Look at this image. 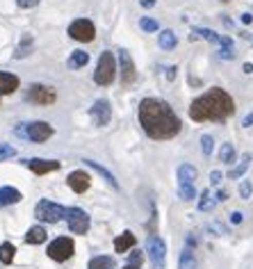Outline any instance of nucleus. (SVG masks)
I'll use <instances>...</instances> for the list:
<instances>
[{
    "mask_svg": "<svg viewBox=\"0 0 253 269\" xmlns=\"http://www.w3.org/2000/svg\"><path fill=\"white\" fill-rule=\"evenodd\" d=\"M137 117H139L141 130L155 141L173 139L183 128L180 119L171 110V105L167 101H160V98H144L139 103Z\"/></svg>",
    "mask_w": 253,
    "mask_h": 269,
    "instance_id": "nucleus-1",
    "label": "nucleus"
},
{
    "mask_svg": "<svg viewBox=\"0 0 253 269\" xmlns=\"http://www.w3.org/2000/svg\"><path fill=\"white\" fill-rule=\"evenodd\" d=\"M235 112V101L226 89L212 87L203 96L194 98L189 105V119L192 121H226Z\"/></svg>",
    "mask_w": 253,
    "mask_h": 269,
    "instance_id": "nucleus-2",
    "label": "nucleus"
},
{
    "mask_svg": "<svg viewBox=\"0 0 253 269\" xmlns=\"http://www.w3.org/2000/svg\"><path fill=\"white\" fill-rule=\"evenodd\" d=\"M117 60L110 50H103L101 57H98V64H96V71H94V82L98 87H110L117 78Z\"/></svg>",
    "mask_w": 253,
    "mask_h": 269,
    "instance_id": "nucleus-3",
    "label": "nucleus"
},
{
    "mask_svg": "<svg viewBox=\"0 0 253 269\" xmlns=\"http://www.w3.org/2000/svg\"><path fill=\"white\" fill-rule=\"evenodd\" d=\"M34 217L41 221V224H57L66 217V208L55 201H48V199H41L34 208Z\"/></svg>",
    "mask_w": 253,
    "mask_h": 269,
    "instance_id": "nucleus-4",
    "label": "nucleus"
},
{
    "mask_svg": "<svg viewBox=\"0 0 253 269\" xmlns=\"http://www.w3.org/2000/svg\"><path fill=\"white\" fill-rule=\"evenodd\" d=\"M25 101L32 103V105H39V107H46V105H52L57 101V92L50 87V84H30V89L25 92Z\"/></svg>",
    "mask_w": 253,
    "mask_h": 269,
    "instance_id": "nucleus-5",
    "label": "nucleus"
},
{
    "mask_svg": "<svg viewBox=\"0 0 253 269\" xmlns=\"http://www.w3.org/2000/svg\"><path fill=\"white\" fill-rule=\"evenodd\" d=\"M73 251H76V244H73L71 237H64V235L55 237V240L48 244V249H46L48 258L55 262H66L68 258L73 256Z\"/></svg>",
    "mask_w": 253,
    "mask_h": 269,
    "instance_id": "nucleus-6",
    "label": "nucleus"
},
{
    "mask_svg": "<svg viewBox=\"0 0 253 269\" xmlns=\"http://www.w3.org/2000/svg\"><path fill=\"white\" fill-rule=\"evenodd\" d=\"M66 226H68V230L71 233H76V235H84V233H89V228H92V219H89V214L84 212L82 208H66Z\"/></svg>",
    "mask_w": 253,
    "mask_h": 269,
    "instance_id": "nucleus-7",
    "label": "nucleus"
},
{
    "mask_svg": "<svg viewBox=\"0 0 253 269\" xmlns=\"http://www.w3.org/2000/svg\"><path fill=\"white\" fill-rule=\"evenodd\" d=\"M146 253H149V260L155 269H165V260H167V244L160 235L151 233L146 240Z\"/></svg>",
    "mask_w": 253,
    "mask_h": 269,
    "instance_id": "nucleus-8",
    "label": "nucleus"
},
{
    "mask_svg": "<svg viewBox=\"0 0 253 269\" xmlns=\"http://www.w3.org/2000/svg\"><path fill=\"white\" fill-rule=\"evenodd\" d=\"M68 37L76 41H82V44H89V41L96 39V25L89 19H76L68 25Z\"/></svg>",
    "mask_w": 253,
    "mask_h": 269,
    "instance_id": "nucleus-9",
    "label": "nucleus"
},
{
    "mask_svg": "<svg viewBox=\"0 0 253 269\" xmlns=\"http://www.w3.org/2000/svg\"><path fill=\"white\" fill-rule=\"evenodd\" d=\"M52 125L48 121H32V123H28V128H25V137H28L30 141H34V144H44L48 137H52Z\"/></svg>",
    "mask_w": 253,
    "mask_h": 269,
    "instance_id": "nucleus-10",
    "label": "nucleus"
},
{
    "mask_svg": "<svg viewBox=\"0 0 253 269\" xmlns=\"http://www.w3.org/2000/svg\"><path fill=\"white\" fill-rule=\"evenodd\" d=\"M119 71H121V84H133L137 80V68L125 48L119 50Z\"/></svg>",
    "mask_w": 253,
    "mask_h": 269,
    "instance_id": "nucleus-11",
    "label": "nucleus"
},
{
    "mask_svg": "<svg viewBox=\"0 0 253 269\" xmlns=\"http://www.w3.org/2000/svg\"><path fill=\"white\" fill-rule=\"evenodd\" d=\"M89 117H92V121L96 125H107L110 119H112V105H110V101L98 98V101L89 107Z\"/></svg>",
    "mask_w": 253,
    "mask_h": 269,
    "instance_id": "nucleus-12",
    "label": "nucleus"
},
{
    "mask_svg": "<svg viewBox=\"0 0 253 269\" xmlns=\"http://www.w3.org/2000/svg\"><path fill=\"white\" fill-rule=\"evenodd\" d=\"M66 185L71 187L76 194H84V192L89 189V185H92V176H89L87 171H80V169H76V171L68 173Z\"/></svg>",
    "mask_w": 253,
    "mask_h": 269,
    "instance_id": "nucleus-13",
    "label": "nucleus"
},
{
    "mask_svg": "<svg viewBox=\"0 0 253 269\" xmlns=\"http://www.w3.org/2000/svg\"><path fill=\"white\" fill-rule=\"evenodd\" d=\"M25 165H28L30 171L37 173V176H44V173L57 171V169H60V162H57V160H44V157H32V160H25Z\"/></svg>",
    "mask_w": 253,
    "mask_h": 269,
    "instance_id": "nucleus-14",
    "label": "nucleus"
},
{
    "mask_svg": "<svg viewBox=\"0 0 253 269\" xmlns=\"http://www.w3.org/2000/svg\"><path fill=\"white\" fill-rule=\"evenodd\" d=\"M19 76H14V73H7V71H0V96H5V94H14L19 89Z\"/></svg>",
    "mask_w": 253,
    "mask_h": 269,
    "instance_id": "nucleus-15",
    "label": "nucleus"
},
{
    "mask_svg": "<svg viewBox=\"0 0 253 269\" xmlns=\"http://www.w3.org/2000/svg\"><path fill=\"white\" fill-rule=\"evenodd\" d=\"M23 199V194L19 192L16 187L12 185H3L0 187V208H7V205H14Z\"/></svg>",
    "mask_w": 253,
    "mask_h": 269,
    "instance_id": "nucleus-16",
    "label": "nucleus"
},
{
    "mask_svg": "<svg viewBox=\"0 0 253 269\" xmlns=\"http://www.w3.org/2000/svg\"><path fill=\"white\" fill-rule=\"evenodd\" d=\"M196 176H198V171L194 165H187L185 162V165L178 167V185H194Z\"/></svg>",
    "mask_w": 253,
    "mask_h": 269,
    "instance_id": "nucleus-17",
    "label": "nucleus"
},
{
    "mask_svg": "<svg viewBox=\"0 0 253 269\" xmlns=\"http://www.w3.org/2000/svg\"><path fill=\"white\" fill-rule=\"evenodd\" d=\"M135 244H137V237L130 233V230H123L117 240H114V251H119V253H128L130 249H135Z\"/></svg>",
    "mask_w": 253,
    "mask_h": 269,
    "instance_id": "nucleus-18",
    "label": "nucleus"
},
{
    "mask_svg": "<svg viewBox=\"0 0 253 269\" xmlns=\"http://www.w3.org/2000/svg\"><path fill=\"white\" fill-rule=\"evenodd\" d=\"M82 162H84V165H87V167H92L94 171H98V173H101V176L105 178V181H107L110 185H112V189H119V181H117V178H114V173L110 171V169H105L103 165H98V162H94V160H82Z\"/></svg>",
    "mask_w": 253,
    "mask_h": 269,
    "instance_id": "nucleus-19",
    "label": "nucleus"
},
{
    "mask_svg": "<svg viewBox=\"0 0 253 269\" xmlns=\"http://www.w3.org/2000/svg\"><path fill=\"white\" fill-rule=\"evenodd\" d=\"M46 237H48V233H46L44 226H30L28 233H25V242L28 244H44Z\"/></svg>",
    "mask_w": 253,
    "mask_h": 269,
    "instance_id": "nucleus-20",
    "label": "nucleus"
},
{
    "mask_svg": "<svg viewBox=\"0 0 253 269\" xmlns=\"http://www.w3.org/2000/svg\"><path fill=\"white\" fill-rule=\"evenodd\" d=\"M178 269H198V262H196V256H194V251L185 246V249L180 251V258H178Z\"/></svg>",
    "mask_w": 253,
    "mask_h": 269,
    "instance_id": "nucleus-21",
    "label": "nucleus"
},
{
    "mask_svg": "<svg viewBox=\"0 0 253 269\" xmlns=\"http://www.w3.org/2000/svg\"><path fill=\"white\" fill-rule=\"evenodd\" d=\"M251 160H253L251 153H244V155H242V160H240V165H235V167L228 171V178H230V181H237V178L244 176L246 169H249V165H251Z\"/></svg>",
    "mask_w": 253,
    "mask_h": 269,
    "instance_id": "nucleus-22",
    "label": "nucleus"
},
{
    "mask_svg": "<svg viewBox=\"0 0 253 269\" xmlns=\"http://www.w3.org/2000/svg\"><path fill=\"white\" fill-rule=\"evenodd\" d=\"M157 44H160L162 50H173L178 46V37L173 30H162L160 37H157Z\"/></svg>",
    "mask_w": 253,
    "mask_h": 269,
    "instance_id": "nucleus-23",
    "label": "nucleus"
},
{
    "mask_svg": "<svg viewBox=\"0 0 253 269\" xmlns=\"http://www.w3.org/2000/svg\"><path fill=\"white\" fill-rule=\"evenodd\" d=\"M68 68H82L89 64V52L87 50H73L71 57H68Z\"/></svg>",
    "mask_w": 253,
    "mask_h": 269,
    "instance_id": "nucleus-24",
    "label": "nucleus"
},
{
    "mask_svg": "<svg viewBox=\"0 0 253 269\" xmlns=\"http://www.w3.org/2000/svg\"><path fill=\"white\" fill-rule=\"evenodd\" d=\"M192 32H194L192 37H201V39L210 41V44H217V46H221V41H224V37L217 34V32H212L210 28H194Z\"/></svg>",
    "mask_w": 253,
    "mask_h": 269,
    "instance_id": "nucleus-25",
    "label": "nucleus"
},
{
    "mask_svg": "<svg viewBox=\"0 0 253 269\" xmlns=\"http://www.w3.org/2000/svg\"><path fill=\"white\" fill-rule=\"evenodd\" d=\"M14 258H16V246L12 242H3L0 244V262L3 265H12Z\"/></svg>",
    "mask_w": 253,
    "mask_h": 269,
    "instance_id": "nucleus-26",
    "label": "nucleus"
},
{
    "mask_svg": "<svg viewBox=\"0 0 253 269\" xmlns=\"http://www.w3.org/2000/svg\"><path fill=\"white\" fill-rule=\"evenodd\" d=\"M32 52V34L25 32L23 37H21V44H19V50L14 52V60H21V57L30 55Z\"/></svg>",
    "mask_w": 253,
    "mask_h": 269,
    "instance_id": "nucleus-27",
    "label": "nucleus"
},
{
    "mask_svg": "<svg viewBox=\"0 0 253 269\" xmlns=\"http://www.w3.org/2000/svg\"><path fill=\"white\" fill-rule=\"evenodd\" d=\"M87 269H114V258L112 256H96L89 260Z\"/></svg>",
    "mask_w": 253,
    "mask_h": 269,
    "instance_id": "nucleus-28",
    "label": "nucleus"
},
{
    "mask_svg": "<svg viewBox=\"0 0 253 269\" xmlns=\"http://www.w3.org/2000/svg\"><path fill=\"white\" fill-rule=\"evenodd\" d=\"M219 160L224 162V165H233V162H235V146L233 144H221Z\"/></svg>",
    "mask_w": 253,
    "mask_h": 269,
    "instance_id": "nucleus-29",
    "label": "nucleus"
},
{
    "mask_svg": "<svg viewBox=\"0 0 253 269\" xmlns=\"http://www.w3.org/2000/svg\"><path fill=\"white\" fill-rule=\"evenodd\" d=\"M214 203H217V199H214L208 189H205L201 196H198V210H201V212H210V210L214 208Z\"/></svg>",
    "mask_w": 253,
    "mask_h": 269,
    "instance_id": "nucleus-30",
    "label": "nucleus"
},
{
    "mask_svg": "<svg viewBox=\"0 0 253 269\" xmlns=\"http://www.w3.org/2000/svg\"><path fill=\"white\" fill-rule=\"evenodd\" d=\"M178 196H180V201H194V199H196V187L194 185H178Z\"/></svg>",
    "mask_w": 253,
    "mask_h": 269,
    "instance_id": "nucleus-31",
    "label": "nucleus"
},
{
    "mask_svg": "<svg viewBox=\"0 0 253 269\" xmlns=\"http://www.w3.org/2000/svg\"><path fill=\"white\" fill-rule=\"evenodd\" d=\"M139 28L144 30V32H157V30H160V23H157L155 19L144 16V19H139Z\"/></svg>",
    "mask_w": 253,
    "mask_h": 269,
    "instance_id": "nucleus-32",
    "label": "nucleus"
},
{
    "mask_svg": "<svg viewBox=\"0 0 253 269\" xmlns=\"http://www.w3.org/2000/svg\"><path fill=\"white\" fill-rule=\"evenodd\" d=\"M212 149H214L212 135H203L201 137V151H203V155H212Z\"/></svg>",
    "mask_w": 253,
    "mask_h": 269,
    "instance_id": "nucleus-33",
    "label": "nucleus"
},
{
    "mask_svg": "<svg viewBox=\"0 0 253 269\" xmlns=\"http://www.w3.org/2000/svg\"><path fill=\"white\" fill-rule=\"evenodd\" d=\"M16 155V149L12 144H0V162L3 160H12Z\"/></svg>",
    "mask_w": 253,
    "mask_h": 269,
    "instance_id": "nucleus-34",
    "label": "nucleus"
},
{
    "mask_svg": "<svg viewBox=\"0 0 253 269\" xmlns=\"http://www.w3.org/2000/svg\"><path fill=\"white\" fill-rule=\"evenodd\" d=\"M251 194H253V185L249 181H242L240 183V196L246 201V199H251Z\"/></svg>",
    "mask_w": 253,
    "mask_h": 269,
    "instance_id": "nucleus-35",
    "label": "nucleus"
},
{
    "mask_svg": "<svg viewBox=\"0 0 253 269\" xmlns=\"http://www.w3.org/2000/svg\"><path fill=\"white\" fill-rule=\"evenodd\" d=\"M141 260H144V253L141 251H133L128 256V265H139L141 267Z\"/></svg>",
    "mask_w": 253,
    "mask_h": 269,
    "instance_id": "nucleus-36",
    "label": "nucleus"
},
{
    "mask_svg": "<svg viewBox=\"0 0 253 269\" xmlns=\"http://www.w3.org/2000/svg\"><path fill=\"white\" fill-rule=\"evenodd\" d=\"M219 57H221V60H233L235 50L233 48H219Z\"/></svg>",
    "mask_w": 253,
    "mask_h": 269,
    "instance_id": "nucleus-37",
    "label": "nucleus"
},
{
    "mask_svg": "<svg viewBox=\"0 0 253 269\" xmlns=\"http://www.w3.org/2000/svg\"><path fill=\"white\" fill-rule=\"evenodd\" d=\"M16 3H19V7L30 9V7H37V5H39V0H16Z\"/></svg>",
    "mask_w": 253,
    "mask_h": 269,
    "instance_id": "nucleus-38",
    "label": "nucleus"
},
{
    "mask_svg": "<svg viewBox=\"0 0 253 269\" xmlns=\"http://www.w3.org/2000/svg\"><path fill=\"white\" fill-rule=\"evenodd\" d=\"M221 178H224V176H221V171H212V173H210V183H212V185H219Z\"/></svg>",
    "mask_w": 253,
    "mask_h": 269,
    "instance_id": "nucleus-39",
    "label": "nucleus"
},
{
    "mask_svg": "<svg viewBox=\"0 0 253 269\" xmlns=\"http://www.w3.org/2000/svg\"><path fill=\"white\" fill-rule=\"evenodd\" d=\"M230 221H233V224H242V221H244V214H242V212H233V214H230Z\"/></svg>",
    "mask_w": 253,
    "mask_h": 269,
    "instance_id": "nucleus-40",
    "label": "nucleus"
},
{
    "mask_svg": "<svg viewBox=\"0 0 253 269\" xmlns=\"http://www.w3.org/2000/svg\"><path fill=\"white\" fill-rule=\"evenodd\" d=\"M242 125H244V128H251V125H253V112L246 114V117L242 119Z\"/></svg>",
    "mask_w": 253,
    "mask_h": 269,
    "instance_id": "nucleus-41",
    "label": "nucleus"
},
{
    "mask_svg": "<svg viewBox=\"0 0 253 269\" xmlns=\"http://www.w3.org/2000/svg\"><path fill=\"white\" fill-rule=\"evenodd\" d=\"M214 199H217V201H226V199H228V192H226V189H219V192L214 194Z\"/></svg>",
    "mask_w": 253,
    "mask_h": 269,
    "instance_id": "nucleus-42",
    "label": "nucleus"
},
{
    "mask_svg": "<svg viewBox=\"0 0 253 269\" xmlns=\"http://www.w3.org/2000/svg\"><path fill=\"white\" fill-rule=\"evenodd\" d=\"M176 78V66H167V80H173Z\"/></svg>",
    "mask_w": 253,
    "mask_h": 269,
    "instance_id": "nucleus-43",
    "label": "nucleus"
},
{
    "mask_svg": "<svg viewBox=\"0 0 253 269\" xmlns=\"http://www.w3.org/2000/svg\"><path fill=\"white\" fill-rule=\"evenodd\" d=\"M155 3H157V0H139V5H141V7H146V9L153 7Z\"/></svg>",
    "mask_w": 253,
    "mask_h": 269,
    "instance_id": "nucleus-44",
    "label": "nucleus"
},
{
    "mask_svg": "<svg viewBox=\"0 0 253 269\" xmlns=\"http://www.w3.org/2000/svg\"><path fill=\"white\" fill-rule=\"evenodd\" d=\"M242 71H244L246 76H251V73H253V64H251V62H246V64L242 66Z\"/></svg>",
    "mask_w": 253,
    "mask_h": 269,
    "instance_id": "nucleus-45",
    "label": "nucleus"
},
{
    "mask_svg": "<svg viewBox=\"0 0 253 269\" xmlns=\"http://www.w3.org/2000/svg\"><path fill=\"white\" fill-rule=\"evenodd\" d=\"M251 21H253V14H242V23L244 25H249Z\"/></svg>",
    "mask_w": 253,
    "mask_h": 269,
    "instance_id": "nucleus-46",
    "label": "nucleus"
},
{
    "mask_svg": "<svg viewBox=\"0 0 253 269\" xmlns=\"http://www.w3.org/2000/svg\"><path fill=\"white\" fill-rule=\"evenodd\" d=\"M123 269H141V267H139V265H125Z\"/></svg>",
    "mask_w": 253,
    "mask_h": 269,
    "instance_id": "nucleus-47",
    "label": "nucleus"
}]
</instances>
